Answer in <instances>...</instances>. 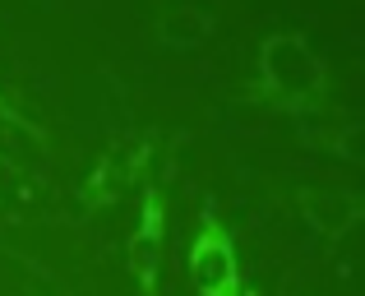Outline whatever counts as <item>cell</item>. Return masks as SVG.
Wrapping results in <instances>:
<instances>
[{"mask_svg": "<svg viewBox=\"0 0 365 296\" xmlns=\"http://www.w3.org/2000/svg\"><path fill=\"white\" fill-rule=\"evenodd\" d=\"M245 107L273 111V116H342L338 102V74L314 51V42L296 28H277L259 42L255 74L241 88Z\"/></svg>", "mask_w": 365, "mask_h": 296, "instance_id": "cell-1", "label": "cell"}, {"mask_svg": "<svg viewBox=\"0 0 365 296\" xmlns=\"http://www.w3.org/2000/svg\"><path fill=\"white\" fill-rule=\"evenodd\" d=\"M153 158H158V130H125L107 148L98 153V162L88 167V176L74 190V204L83 218L111 213L130 190H139L153 176Z\"/></svg>", "mask_w": 365, "mask_h": 296, "instance_id": "cell-2", "label": "cell"}, {"mask_svg": "<svg viewBox=\"0 0 365 296\" xmlns=\"http://www.w3.org/2000/svg\"><path fill=\"white\" fill-rule=\"evenodd\" d=\"M185 273H190L195 296H255L245 282V269H241L236 236L222 223V213L213 208V199H204V208H199L190 255H185Z\"/></svg>", "mask_w": 365, "mask_h": 296, "instance_id": "cell-3", "label": "cell"}, {"mask_svg": "<svg viewBox=\"0 0 365 296\" xmlns=\"http://www.w3.org/2000/svg\"><path fill=\"white\" fill-rule=\"evenodd\" d=\"M139 218L125 236V273L139 296H162V260H167V171L143 180Z\"/></svg>", "mask_w": 365, "mask_h": 296, "instance_id": "cell-4", "label": "cell"}, {"mask_svg": "<svg viewBox=\"0 0 365 296\" xmlns=\"http://www.w3.org/2000/svg\"><path fill=\"white\" fill-rule=\"evenodd\" d=\"M292 208L301 213V223L310 227L319 241L338 245L361 227L365 195L351 190V185H296L292 190Z\"/></svg>", "mask_w": 365, "mask_h": 296, "instance_id": "cell-5", "label": "cell"}, {"mask_svg": "<svg viewBox=\"0 0 365 296\" xmlns=\"http://www.w3.org/2000/svg\"><path fill=\"white\" fill-rule=\"evenodd\" d=\"M217 33V14L199 5H162L153 14V37L167 51H199L204 42H213Z\"/></svg>", "mask_w": 365, "mask_h": 296, "instance_id": "cell-6", "label": "cell"}, {"mask_svg": "<svg viewBox=\"0 0 365 296\" xmlns=\"http://www.w3.org/2000/svg\"><path fill=\"white\" fill-rule=\"evenodd\" d=\"M296 139L314 153H329V158H342V162H361V130L351 116H324L314 126H301Z\"/></svg>", "mask_w": 365, "mask_h": 296, "instance_id": "cell-7", "label": "cell"}, {"mask_svg": "<svg viewBox=\"0 0 365 296\" xmlns=\"http://www.w3.org/2000/svg\"><path fill=\"white\" fill-rule=\"evenodd\" d=\"M0 126L5 130H14V135H24V139H33L37 148H51V130L42 126V121L33 116V111H24L14 98H9L5 88H0Z\"/></svg>", "mask_w": 365, "mask_h": 296, "instance_id": "cell-8", "label": "cell"}]
</instances>
